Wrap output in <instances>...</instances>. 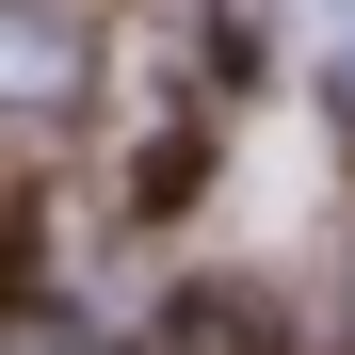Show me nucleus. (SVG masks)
Segmentation results:
<instances>
[{
  "label": "nucleus",
  "instance_id": "f257e3e1",
  "mask_svg": "<svg viewBox=\"0 0 355 355\" xmlns=\"http://www.w3.org/2000/svg\"><path fill=\"white\" fill-rule=\"evenodd\" d=\"M81 49H65V0H17V113H65Z\"/></svg>",
  "mask_w": 355,
  "mask_h": 355
}]
</instances>
